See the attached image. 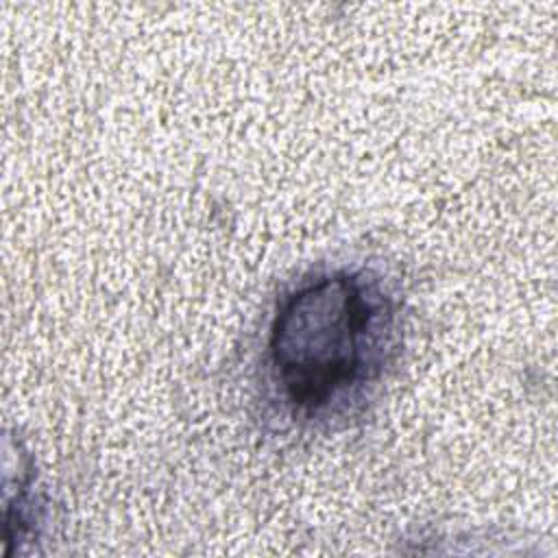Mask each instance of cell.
<instances>
[{
    "label": "cell",
    "instance_id": "cell-1",
    "mask_svg": "<svg viewBox=\"0 0 558 558\" xmlns=\"http://www.w3.org/2000/svg\"><path fill=\"white\" fill-rule=\"evenodd\" d=\"M403 331L401 294L379 268L344 264L301 277L268 323L270 399L299 427H349L390 377Z\"/></svg>",
    "mask_w": 558,
    "mask_h": 558
}]
</instances>
